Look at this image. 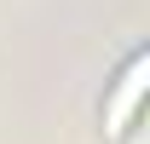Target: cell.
<instances>
[{"label": "cell", "mask_w": 150, "mask_h": 144, "mask_svg": "<svg viewBox=\"0 0 150 144\" xmlns=\"http://www.w3.org/2000/svg\"><path fill=\"white\" fill-rule=\"evenodd\" d=\"M144 92H150V52H133L121 64V75L110 81L104 92V138H127L139 109H144Z\"/></svg>", "instance_id": "1"}]
</instances>
